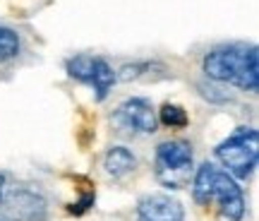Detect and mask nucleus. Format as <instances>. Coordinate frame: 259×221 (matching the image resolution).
Returning <instances> with one entry per match:
<instances>
[{"label":"nucleus","mask_w":259,"mask_h":221,"mask_svg":"<svg viewBox=\"0 0 259 221\" xmlns=\"http://www.w3.org/2000/svg\"><path fill=\"white\" fill-rule=\"evenodd\" d=\"M158 120L163 125H168V128H185L187 123H190L187 113L180 106H176V103H163L161 110H158Z\"/></svg>","instance_id":"11"},{"label":"nucleus","mask_w":259,"mask_h":221,"mask_svg":"<svg viewBox=\"0 0 259 221\" xmlns=\"http://www.w3.org/2000/svg\"><path fill=\"white\" fill-rule=\"evenodd\" d=\"M113 123H115V128H120L122 132L151 135V132H156L158 116L149 99L135 96V99H127V101H122L120 106H118L115 116H113Z\"/></svg>","instance_id":"6"},{"label":"nucleus","mask_w":259,"mask_h":221,"mask_svg":"<svg viewBox=\"0 0 259 221\" xmlns=\"http://www.w3.org/2000/svg\"><path fill=\"white\" fill-rule=\"evenodd\" d=\"M0 221H3V219H0Z\"/></svg>","instance_id":"13"},{"label":"nucleus","mask_w":259,"mask_h":221,"mask_svg":"<svg viewBox=\"0 0 259 221\" xmlns=\"http://www.w3.org/2000/svg\"><path fill=\"white\" fill-rule=\"evenodd\" d=\"M216 159L233 178H250L259 161V135L254 128H238L231 137L216 147Z\"/></svg>","instance_id":"4"},{"label":"nucleus","mask_w":259,"mask_h":221,"mask_svg":"<svg viewBox=\"0 0 259 221\" xmlns=\"http://www.w3.org/2000/svg\"><path fill=\"white\" fill-rule=\"evenodd\" d=\"M194 171V154L192 147L185 139H166L156 147V157H154V173H156L158 183L180 190L187 188L190 175Z\"/></svg>","instance_id":"3"},{"label":"nucleus","mask_w":259,"mask_h":221,"mask_svg":"<svg viewBox=\"0 0 259 221\" xmlns=\"http://www.w3.org/2000/svg\"><path fill=\"white\" fill-rule=\"evenodd\" d=\"M19 34L8 27H0V63H10L12 58L19 55Z\"/></svg>","instance_id":"10"},{"label":"nucleus","mask_w":259,"mask_h":221,"mask_svg":"<svg viewBox=\"0 0 259 221\" xmlns=\"http://www.w3.org/2000/svg\"><path fill=\"white\" fill-rule=\"evenodd\" d=\"M259 55L254 46L231 44L219 46L204 55V72L209 80L240 87L245 92L259 89Z\"/></svg>","instance_id":"1"},{"label":"nucleus","mask_w":259,"mask_h":221,"mask_svg":"<svg viewBox=\"0 0 259 221\" xmlns=\"http://www.w3.org/2000/svg\"><path fill=\"white\" fill-rule=\"evenodd\" d=\"M103 168L113 178H122V175L132 173L137 168V159L127 147H111L106 159H103Z\"/></svg>","instance_id":"9"},{"label":"nucleus","mask_w":259,"mask_h":221,"mask_svg":"<svg viewBox=\"0 0 259 221\" xmlns=\"http://www.w3.org/2000/svg\"><path fill=\"white\" fill-rule=\"evenodd\" d=\"M5 188H8V183H5V175L0 173V200H3V193H5Z\"/></svg>","instance_id":"12"},{"label":"nucleus","mask_w":259,"mask_h":221,"mask_svg":"<svg viewBox=\"0 0 259 221\" xmlns=\"http://www.w3.org/2000/svg\"><path fill=\"white\" fill-rule=\"evenodd\" d=\"M0 204L10 214V219L15 221H44L46 216L44 197L27 188H5Z\"/></svg>","instance_id":"7"},{"label":"nucleus","mask_w":259,"mask_h":221,"mask_svg":"<svg viewBox=\"0 0 259 221\" xmlns=\"http://www.w3.org/2000/svg\"><path fill=\"white\" fill-rule=\"evenodd\" d=\"M183 219H185L183 204L163 193L147 195L137 207V221H183Z\"/></svg>","instance_id":"8"},{"label":"nucleus","mask_w":259,"mask_h":221,"mask_svg":"<svg viewBox=\"0 0 259 221\" xmlns=\"http://www.w3.org/2000/svg\"><path fill=\"white\" fill-rule=\"evenodd\" d=\"M192 197L199 204H216L226 221H240L245 216V195L231 173L213 164H202L194 173Z\"/></svg>","instance_id":"2"},{"label":"nucleus","mask_w":259,"mask_h":221,"mask_svg":"<svg viewBox=\"0 0 259 221\" xmlns=\"http://www.w3.org/2000/svg\"><path fill=\"white\" fill-rule=\"evenodd\" d=\"M67 72L79 82L92 84L99 101H103L108 96L113 82H115V72L108 65V60L94 58V55H74V58H70L67 60Z\"/></svg>","instance_id":"5"}]
</instances>
